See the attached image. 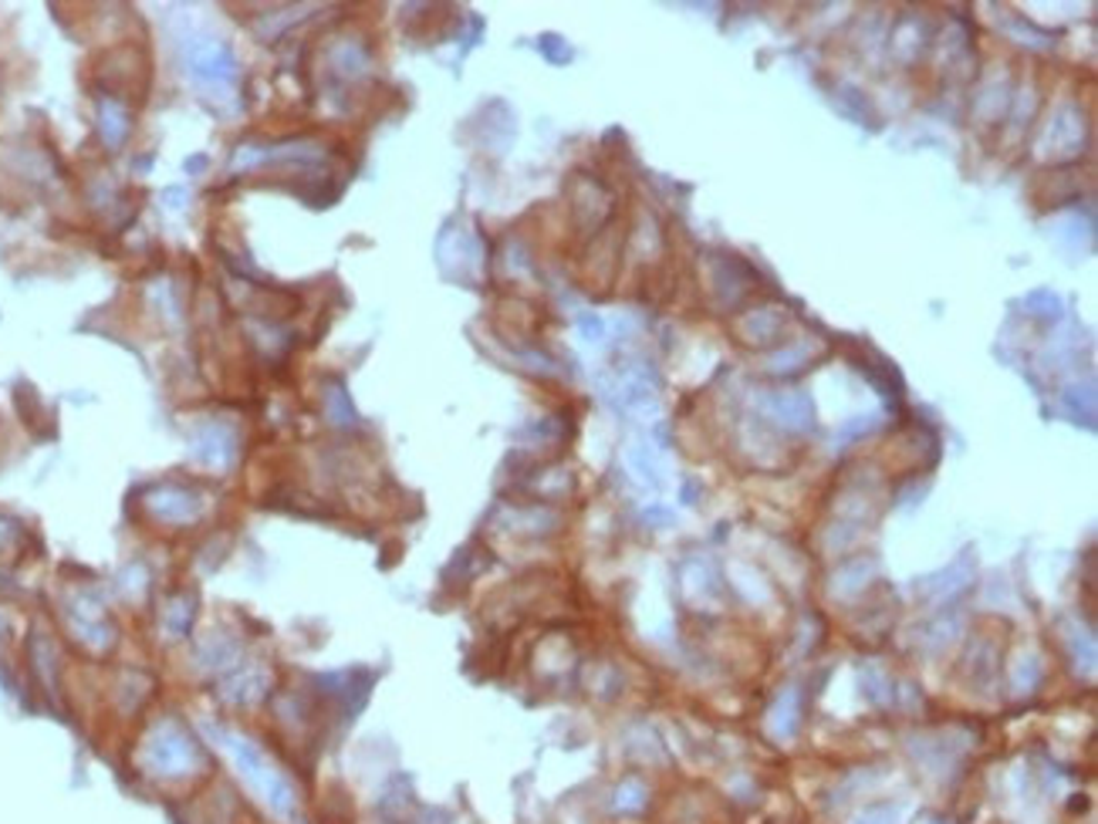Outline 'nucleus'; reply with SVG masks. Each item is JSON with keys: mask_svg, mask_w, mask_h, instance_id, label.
<instances>
[{"mask_svg": "<svg viewBox=\"0 0 1098 824\" xmlns=\"http://www.w3.org/2000/svg\"><path fill=\"white\" fill-rule=\"evenodd\" d=\"M152 511L166 521H190L197 514V504L187 490H166L152 501Z\"/></svg>", "mask_w": 1098, "mask_h": 824, "instance_id": "nucleus-4", "label": "nucleus"}, {"mask_svg": "<svg viewBox=\"0 0 1098 824\" xmlns=\"http://www.w3.org/2000/svg\"><path fill=\"white\" fill-rule=\"evenodd\" d=\"M146 757H149V767L162 777H187L200 764L197 740L177 723H159L152 730Z\"/></svg>", "mask_w": 1098, "mask_h": 824, "instance_id": "nucleus-1", "label": "nucleus"}, {"mask_svg": "<svg viewBox=\"0 0 1098 824\" xmlns=\"http://www.w3.org/2000/svg\"><path fill=\"white\" fill-rule=\"evenodd\" d=\"M227 747H230V754L237 757L243 777L264 794V801H268L281 817H295V814H298L295 791L288 787V781H285L278 771H271V767L264 764V757H261L258 751H253L250 744H243V740H237V736L227 740Z\"/></svg>", "mask_w": 1098, "mask_h": 824, "instance_id": "nucleus-2", "label": "nucleus"}, {"mask_svg": "<svg viewBox=\"0 0 1098 824\" xmlns=\"http://www.w3.org/2000/svg\"><path fill=\"white\" fill-rule=\"evenodd\" d=\"M193 71L207 81H227L233 74V61H230V51L220 48V44H203L197 54H193Z\"/></svg>", "mask_w": 1098, "mask_h": 824, "instance_id": "nucleus-3", "label": "nucleus"}, {"mask_svg": "<svg viewBox=\"0 0 1098 824\" xmlns=\"http://www.w3.org/2000/svg\"><path fill=\"white\" fill-rule=\"evenodd\" d=\"M99 119H102V135H106V142H122V135H126V112L116 105V102H102L99 105Z\"/></svg>", "mask_w": 1098, "mask_h": 824, "instance_id": "nucleus-5", "label": "nucleus"}]
</instances>
